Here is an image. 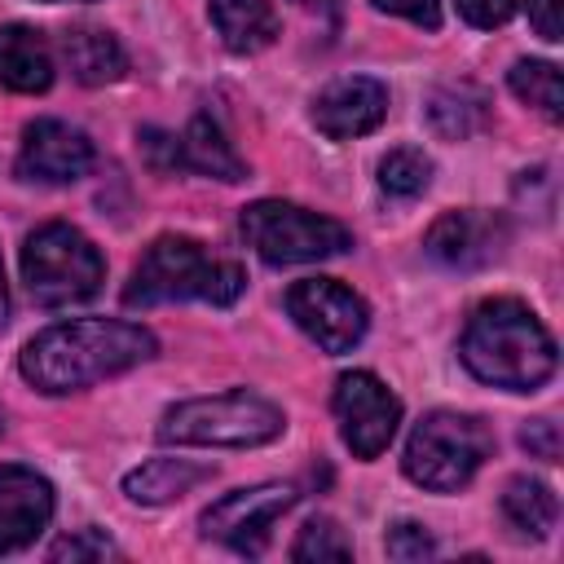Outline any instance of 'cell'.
Wrapping results in <instances>:
<instances>
[{
    "label": "cell",
    "mask_w": 564,
    "mask_h": 564,
    "mask_svg": "<svg viewBox=\"0 0 564 564\" xmlns=\"http://www.w3.org/2000/svg\"><path fill=\"white\" fill-rule=\"evenodd\" d=\"M154 335L132 322L79 317L40 330L22 348V379L40 392H75L154 357Z\"/></svg>",
    "instance_id": "obj_1"
},
{
    "label": "cell",
    "mask_w": 564,
    "mask_h": 564,
    "mask_svg": "<svg viewBox=\"0 0 564 564\" xmlns=\"http://www.w3.org/2000/svg\"><path fill=\"white\" fill-rule=\"evenodd\" d=\"M458 357L480 383H494L507 392L542 388L560 361L555 339L520 300H485L463 326Z\"/></svg>",
    "instance_id": "obj_2"
},
{
    "label": "cell",
    "mask_w": 564,
    "mask_h": 564,
    "mask_svg": "<svg viewBox=\"0 0 564 564\" xmlns=\"http://www.w3.org/2000/svg\"><path fill=\"white\" fill-rule=\"evenodd\" d=\"M247 286V273L234 260L207 256L203 242L167 234L145 247L137 260L123 304L128 308H150V304H172V300H207V304H234Z\"/></svg>",
    "instance_id": "obj_3"
},
{
    "label": "cell",
    "mask_w": 564,
    "mask_h": 564,
    "mask_svg": "<svg viewBox=\"0 0 564 564\" xmlns=\"http://www.w3.org/2000/svg\"><path fill=\"white\" fill-rule=\"evenodd\" d=\"M286 419L273 401H264L260 392L234 388L220 397H194L172 405L159 419V441L167 445H229V449H247V445H264L273 436H282Z\"/></svg>",
    "instance_id": "obj_4"
},
{
    "label": "cell",
    "mask_w": 564,
    "mask_h": 564,
    "mask_svg": "<svg viewBox=\"0 0 564 564\" xmlns=\"http://www.w3.org/2000/svg\"><path fill=\"white\" fill-rule=\"evenodd\" d=\"M22 278H26V291L35 295V304L66 308V304H84L101 291L106 264H101V251L75 225L53 220L26 238Z\"/></svg>",
    "instance_id": "obj_5"
},
{
    "label": "cell",
    "mask_w": 564,
    "mask_h": 564,
    "mask_svg": "<svg viewBox=\"0 0 564 564\" xmlns=\"http://www.w3.org/2000/svg\"><path fill=\"white\" fill-rule=\"evenodd\" d=\"M489 458V432L471 414L432 410L414 423L405 441V476L423 489L449 494L476 476V467Z\"/></svg>",
    "instance_id": "obj_6"
},
{
    "label": "cell",
    "mask_w": 564,
    "mask_h": 564,
    "mask_svg": "<svg viewBox=\"0 0 564 564\" xmlns=\"http://www.w3.org/2000/svg\"><path fill=\"white\" fill-rule=\"evenodd\" d=\"M242 238L256 247L264 264H308L352 247L348 225L282 198H260L242 207Z\"/></svg>",
    "instance_id": "obj_7"
},
{
    "label": "cell",
    "mask_w": 564,
    "mask_h": 564,
    "mask_svg": "<svg viewBox=\"0 0 564 564\" xmlns=\"http://www.w3.org/2000/svg\"><path fill=\"white\" fill-rule=\"evenodd\" d=\"M286 313L295 317V326L330 357L352 352L370 326V308L357 291H348L335 278H300L286 291Z\"/></svg>",
    "instance_id": "obj_8"
},
{
    "label": "cell",
    "mask_w": 564,
    "mask_h": 564,
    "mask_svg": "<svg viewBox=\"0 0 564 564\" xmlns=\"http://www.w3.org/2000/svg\"><path fill=\"white\" fill-rule=\"evenodd\" d=\"M330 405H335L339 436H344V445L352 449V458H379V454L388 449V441L397 436L401 401H397L370 370L339 375Z\"/></svg>",
    "instance_id": "obj_9"
},
{
    "label": "cell",
    "mask_w": 564,
    "mask_h": 564,
    "mask_svg": "<svg viewBox=\"0 0 564 564\" xmlns=\"http://www.w3.org/2000/svg\"><path fill=\"white\" fill-rule=\"evenodd\" d=\"M295 502V489L291 485H251V489H234L225 498H216L198 524H203V538H216L234 551H247L256 555L269 538V524Z\"/></svg>",
    "instance_id": "obj_10"
},
{
    "label": "cell",
    "mask_w": 564,
    "mask_h": 564,
    "mask_svg": "<svg viewBox=\"0 0 564 564\" xmlns=\"http://www.w3.org/2000/svg\"><path fill=\"white\" fill-rule=\"evenodd\" d=\"M507 238H511L507 216L463 207V212H445V216L432 220V229L423 238V251L445 269H485L502 256Z\"/></svg>",
    "instance_id": "obj_11"
},
{
    "label": "cell",
    "mask_w": 564,
    "mask_h": 564,
    "mask_svg": "<svg viewBox=\"0 0 564 564\" xmlns=\"http://www.w3.org/2000/svg\"><path fill=\"white\" fill-rule=\"evenodd\" d=\"M93 167V141L62 123V119H35L22 128V150H18V176L40 181V185H70L88 176Z\"/></svg>",
    "instance_id": "obj_12"
},
{
    "label": "cell",
    "mask_w": 564,
    "mask_h": 564,
    "mask_svg": "<svg viewBox=\"0 0 564 564\" xmlns=\"http://www.w3.org/2000/svg\"><path fill=\"white\" fill-rule=\"evenodd\" d=\"M388 115V88L370 75H344L330 79L317 97H313V123L317 132H326L330 141H352L366 137L383 123Z\"/></svg>",
    "instance_id": "obj_13"
},
{
    "label": "cell",
    "mask_w": 564,
    "mask_h": 564,
    "mask_svg": "<svg viewBox=\"0 0 564 564\" xmlns=\"http://www.w3.org/2000/svg\"><path fill=\"white\" fill-rule=\"evenodd\" d=\"M53 520V485L31 467H0V555L31 546Z\"/></svg>",
    "instance_id": "obj_14"
},
{
    "label": "cell",
    "mask_w": 564,
    "mask_h": 564,
    "mask_svg": "<svg viewBox=\"0 0 564 564\" xmlns=\"http://www.w3.org/2000/svg\"><path fill=\"white\" fill-rule=\"evenodd\" d=\"M0 84L13 93H44L53 84L48 40L22 22L0 26Z\"/></svg>",
    "instance_id": "obj_15"
},
{
    "label": "cell",
    "mask_w": 564,
    "mask_h": 564,
    "mask_svg": "<svg viewBox=\"0 0 564 564\" xmlns=\"http://www.w3.org/2000/svg\"><path fill=\"white\" fill-rule=\"evenodd\" d=\"M203 480H212V467L189 463V458H150L141 467H132L123 476V494L141 507H163L185 498L189 489H198Z\"/></svg>",
    "instance_id": "obj_16"
},
{
    "label": "cell",
    "mask_w": 564,
    "mask_h": 564,
    "mask_svg": "<svg viewBox=\"0 0 564 564\" xmlns=\"http://www.w3.org/2000/svg\"><path fill=\"white\" fill-rule=\"evenodd\" d=\"M62 57H66L70 75L79 84H93V88L97 84H115L128 70V53H123V44L106 26H75V31H66Z\"/></svg>",
    "instance_id": "obj_17"
},
{
    "label": "cell",
    "mask_w": 564,
    "mask_h": 564,
    "mask_svg": "<svg viewBox=\"0 0 564 564\" xmlns=\"http://www.w3.org/2000/svg\"><path fill=\"white\" fill-rule=\"evenodd\" d=\"M207 9L229 53H260L278 35V13L269 0H207Z\"/></svg>",
    "instance_id": "obj_18"
},
{
    "label": "cell",
    "mask_w": 564,
    "mask_h": 564,
    "mask_svg": "<svg viewBox=\"0 0 564 564\" xmlns=\"http://www.w3.org/2000/svg\"><path fill=\"white\" fill-rule=\"evenodd\" d=\"M181 163L189 172L216 176V181H242L247 163L238 159V150L229 145V137L220 132V123L212 115H194L181 132Z\"/></svg>",
    "instance_id": "obj_19"
},
{
    "label": "cell",
    "mask_w": 564,
    "mask_h": 564,
    "mask_svg": "<svg viewBox=\"0 0 564 564\" xmlns=\"http://www.w3.org/2000/svg\"><path fill=\"white\" fill-rule=\"evenodd\" d=\"M502 516L511 529L529 533V538H546L560 520V498L551 494V485L542 480H529V476H516L502 494Z\"/></svg>",
    "instance_id": "obj_20"
},
{
    "label": "cell",
    "mask_w": 564,
    "mask_h": 564,
    "mask_svg": "<svg viewBox=\"0 0 564 564\" xmlns=\"http://www.w3.org/2000/svg\"><path fill=\"white\" fill-rule=\"evenodd\" d=\"M427 123L445 141H463L485 123V97L471 84H445L427 97Z\"/></svg>",
    "instance_id": "obj_21"
},
{
    "label": "cell",
    "mask_w": 564,
    "mask_h": 564,
    "mask_svg": "<svg viewBox=\"0 0 564 564\" xmlns=\"http://www.w3.org/2000/svg\"><path fill=\"white\" fill-rule=\"evenodd\" d=\"M511 93L520 101H529L533 110H542L551 123L564 119V79H560L555 62H538V57L516 62L511 66Z\"/></svg>",
    "instance_id": "obj_22"
},
{
    "label": "cell",
    "mask_w": 564,
    "mask_h": 564,
    "mask_svg": "<svg viewBox=\"0 0 564 564\" xmlns=\"http://www.w3.org/2000/svg\"><path fill=\"white\" fill-rule=\"evenodd\" d=\"M427 181H432V159L414 145H397L379 159V189L392 198H414L427 189Z\"/></svg>",
    "instance_id": "obj_23"
},
{
    "label": "cell",
    "mask_w": 564,
    "mask_h": 564,
    "mask_svg": "<svg viewBox=\"0 0 564 564\" xmlns=\"http://www.w3.org/2000/svg\"><path fill=\"white\" fill-rule=\"evenodd\" d=\"M291 560H300V564L352 560V546H348V538H344V529H339L335 520L317 516V520H308V524L300 529V538H295V546H291Z\"/></svg>",
    "instance_id": "obj_24"
},
{
    "label": "cell",
    "mask_w": 564,
    "mask_h": 564,
    "mask_svg": "<svg viewBox=\"0 0 564 564\" xmlns=\"http://www.w3.org/2000/svg\"><path fill=\"white\" fill-rule=\"evenodd\" d=\"M383 546H388V560H401V564H414V560H432V555H436L432 533H427L423 524H414V520L392 524Z\"/></svg>",
    "instance_id": "obj_25"
},
{
    "label": "cell",
    "mask_w": 564,
    "mask_h": 564,
    "mask_svg": "<svg viewBox=\"0 0 564 564\" xmlns=\"http://www.w3.org/2000/svg\"><path fill=\"white\" fill-rule=\"evenodd\" d=\"M48 555H53V560H106V555H119V546H115L101 529H79V533H70V538L53 542Z\"/></svg>",
    "instance_id": "obj_26"
},
{
    "label": "cell",
    "mask_w": 564,
    "mask_h": 564,
    "mask_svg": "<svg viewBox=\"0 0 564 564\" xmlns=\"http://www.w3.org/2000/svg\"><path fill=\"white\" fill-rule=\"evenodd\" d=\"M141 154H145V163H150L154 172H176V167H185V163H181V137H172V132H163V128H141Z\"/></svg>",
    "instance_id": "obj_27"
},
{
    "label": "cell",
    "mask_w": 564,
    "mask_h": 564,
    "mask_svg": "<svg viewBox=\"0 0 564 564\" xmlns=\"http://www.w3.org/2000/svg\"><path fill=\"white\" fill-rule=\"evenodd\" d=\"M520 445H524L533 458L555 463V458H560V427H555L551 419H533V423L520 427Z\"/></svg>",
    "instance_id": "obj_28"
},
{
    "label": "cell",
    "mask_w": 564,
    "mask_h": 564,
    "mask_svg": "<svg viewBox=\"0 0 564 564\" xmlns=\"http://www.w3.org/2000/svg\"><path fill=\"white\" fill-rule=\"evenodd\" d=\"M458 13L471 22V26H502L511 13H516V0H458Z\"/></svg>",
    "instance_id": "obj_29"
},
{
    "label": "cell",
    "mask_w": 564,
    "mask_h": 564,
    "mask_svg": "<svg viewBox=\"0 0 564 564\" xmlns=\"http://www.w3.org/2000/svg\"><path fill=\"white\" fill-rule=\"evenodd\" d=\"M375 9L397 13V18H410V22L427 26V31L441 26V0H375Z\"/></svg>",
    "instance_id": "obj_30"
},
{
    "label": "cell",
    "mask_w": 564,
    "mask_h": 564,
    "mask_svg": "<svg viewBox=\"0 0 564 564\" xmlns=\"http://www.w3.org/2000/svg\"><path fill=\"white\" fill-rule=\"evenodd\" d=\"M529 22L542 40H560L564 35V0H529Z\"/></svg>",
    "instance_id": "obj_31"
},
{
    "label": "cell",
    "mask_w": 564,
    "mask_h": 564,
    "mask_svg": "<svg viewBox=\"0 0 564 564\" xmlns=\"http://www.w3.org/2000/svg\"><path fill=\"white\" fill-rule=\"evenodd\" d=\"M9 317V286H4V264H0V322Z\"/></svg>",
    "instance_id": "obj_32"
},
{
    "label": "cell",
    "mask_w": 564,
    "mask_h": 564,
    "mask_svg": "<svg viewBox=\"0 0 564 564\" xmlns=\"http://www.w3.org/2000/svg\"><path fill=\"white\" fill-rule=\"evenodd\" d=\"M295 4H317V9H330V4H339V0H295Z\"/></svg>",
    "instance_id": "obj_33"
},
{
    "label": "cell",
    "mask_w": 564,
    "mask_h": 564,
    "mask_svg": "<svg viewBox=\"0 0 564 564\" xmlns=\"http://www.w3.org/2000/svg\"><path fill=\"white\" fill-rule=\"evenodd\" d=\"M0 432H4V414H0Z\"/></svg>",
    "instance_id": "obj_34"
},
{
    "label": "cell",
    "mask_w": 564,
    "mask_h": 564,
    "mask_svg": "<svg viewBox=\"0 0 564 564\" xmlns=\"http://www.w3.org/2000/svg\"><path fill=\"white\" fill-rule=\"evenodd\" d=\"M48 4H57V0H48Z\"/></svg>",
    "instance_id": "obj_35"
}]
</instances>
